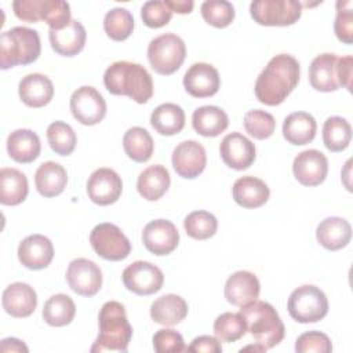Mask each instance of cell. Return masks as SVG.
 <instances>
[{"instance_id": "1", "label": "cell", "mask_w": 353, "mask_h": 353, "mask_svg": "<svg viewBox=\"0 0 353 353\" xmlns=\"http://www.w3.org/2000/svg\"><path fill=\"white\" fill-rule=\"evenodd\" d=\"M299 62L288 54L273 57L255 81V97L259 102L276 106L283 103L299 81Z\"/></svg>"}, {"instance_id": "2", "label": "cell", "mask_w": 353, "mask_h": 353, "mask_svg": "<svg viewBox=\"0 0 353 353\" xmlns=\"http://www.w3.org/2000/svg\"><path fill=\"white\" fill-rule=\"evenodd\" d=\"M103 84L110 94L127 95L137 103H146L153 95L152 76L135 62H113L105 70Z\"/></svg>"}, {"instance_id": "3", "label": "cell", "mask_w": 353, "mask_h": 353, "mask_svg": "<svg viewBox=\"0 0 353 353\" xmlns=\"http://www.w3.org/2000/svg\"><path fill=\"white\" fill-rule=\"evenodd\" d=\"M99 334L91 352H127L132 327L127 320L124 306L117 301L105 302L99 310Z\"/></svg>"}, {"instance_id": "4", "label": "cell", "mask_w": 353, "mask_h": 353, "mask_svg": "<svg viewBox=\"0 0 353 353\" xmlns=\"http://www.w3.org/2000/svg\"><path fill=\"white\" fill-rule=\"evenodd\" d=\"M239 313L243 316L247 331L254 336L256 343L270 349L283 341L285 328L279 313L270 303L252 301L241 306Z\"/></svg>"}, {"instance_id": "5", "label": "cell", "mask_w": 353, "mask_h": 353, "mask_svg": "<svg viewBox=\"0 0 353 353\" xmlns=\"http://www.w3.org/2000/svg\"><path fill=\"white\" fill-rule=\"evenodd\" d=\"M40 51L39 33L26 26H15L0 36V68L6 70L17 65H29L39 58Z\"/></svg>"}, {"instance_id": "6", "label": "cell", "mask_w": 353, "mask_h": 353, "mask_svg": "<svg viewBox=\"0 0 353 353\" xmlns=\"http://www.w3.org/2000/svg\"><path fill=\"white\" fill-rule=\"evenodd\" d=\"M12 10L25 22L46 21L52 30L65 28L70 21V6L63 0H15Z\"/></svg>"}, {"instance_id": "7", "label": "cell", "mask_w": 353, "mask_h": 353, "mask_svg": "<svg viewBox=\"0 0 353 353\" xmlns=\"http://www.w3.org/2000/svg\"><path fill=\"white\" fill-rule=\"evenodd\" d=\"M186 58V46L175 33L154 37L148 46V59L152 69L163 76L175 73Z\"/></svg>"}, {"instance_id": "8", "label": "cell", "mask_w": 353, "mask_h": 353, "mask_svg": "<svg viewBox=\"0 0 353 353\" xmlns=\"http://www.w3.org/2000/svg\"><path fill=\"white\" fill-rule=\"evenodd\" d=\"M287 309L298 323H316L327 316L328 301L319 287L305 284L291 292Z\"/></svg>"}, {"instance_id": "9", "label": "cell", "mask_w": 353, "mask_h": 353, "mask_svg": "<svg viewBox=\"0 0 353 353\" xmlns=\"http://www.w3.org/2000/svg\"><path fill=\"white\" fill-rule=\"evenodd\" d=\"M254 21L265 26L294 25L302 15V4L296 0H256L250 4Z\"/></svg>"}, {"instance_id": "10", "label": "cell", "mask_w": 353, "mask_h": 353, "mask_svg": "<svg viewBox=\"0 0 353 353\" xmlns=\"http://www.w3.org/2000/svg\"><path fill=\"white\" fill-rule=\"evenodd\" d=\"M90 243L94 251L106 261L125 259L131 252V243L127 236L113 223L97 225L90 233Z\"/></svg>"}, {"instance_id": "11", "label": "cell", "mask_w": 353, "mask_h": 353, "mask_svg": "<svg viewBox=\"0 0 353 353\" xmlns=\"http://www.w3.org/2000/svg\"><path fill=\"white\" fill-rule=\"evenodd\" d=\"M125 288L137 295H150L161 290L164 283L163 272L146 261H135L121 274Z\"/></svg>"}, {"instance_id": "12", "label": "cell", "mask_w": 353, "mask_h": 353, "mask_svg": "<svg viewBox=\"0 0 353 353\" xmlns=\"http://www.w3.org/2000/svg\"><path fill=\"white\" fill-rule=\"evenodd\" d=\"M70 110L79 123L95 125L101 123L106 114V102L97 88L83 85L73 91L70 97Z\"/></svg>"}, {"instance_id": "13", "label": "cell", "mask_w": 353, "mask_h": 353, "mask_svg": "<svg viewBox=\"0 0 353 353\" xmlns=\"http://www.w3.org/2000/svg\"><path fill=\"white\" fill-rule=\"evenodd\" d=\"M66 281L76 294L90 298L102 287V272L95 262L87 258H77L68 266Z\"/></svg>"}, {"instance_id": "14", "label": "cell", "mask_w": 353, "mask_h": 353, "mask_svg": "<svg viewBox=\"0 0 353 353\" xmlns=\"http://www.w3.org/2000/svg\"><path fill=\"white\" fill-rule=\"evenodd\" d=\"M123 190L120 175L108 167L95 170L87 181V194L98 205H109L119 200Z\"/></svg>"}, {"instance_id": "15", "label": "cell", "mask_w": 353, "mask_h": 353, "mask_svg": "<svg viewBox=\"0 0 353 353\" xmlns=\"http://www.w3.org/2000/svg\"><path fill=\"white\" fill-rule=\"evenodd\" d=\"M171 161L175 172L179 176L193 179L205 168V149L197 141H183L175 146Z\"/></svg>"}, {"instance_id": "16", "label": "cell", "mask_w": 353, "mask_h": 353, "mask_svg": "<svg viewBox=\"0 0 353 353\" xmlns=\"http://www.w3.org/2000/svg\"><path fill=\"white\" fill-rule=\"evenodd\" d=\"M292 172L301 185L317 186L327 178L328 160L317 149L303 150L294 159Z\"/></svg>"}, {"instance_id": "17", "label": "cell", "mask_w": 353, "mask_h": 353, "mask_svg": "<svg viewBox=\"0 0 353 353\" xmlns=\"http://www.w3.org/2000/svg\"><path fill=\"white\" fill-rule=\"evenodd\" d=\"M142 241L146 250L152 254L168 255L176 248L179 233L171 221L154 219L143 228Z\"/></svg>"}, {"instance_id": "18", "label": "cell", "mask_w": 353, "mask_h": 353, "mask_svg": "<svg viewBox=\"0 0 353 353\" xmlns=\"http://www.w3.org/2000/svg\"><path fill=\"white\" fill-rule=\"evenodd\" d=\"M219 153L223 163L237 171L248 168L256 157L255 145L240 132L228 134L219 145Z\"/></svg>"}, {"instance_id": "19", "label": "cell", "mask_w": 353, "mask_h": 353, "mask_svg": "<svg viewBox=\"0 0 353 353\" xmlns=\"http://www.w3.org/2000/svg\"><path fill=\"white\" fill-rule=\"evenodd\" d=\"M221 79L218 70L205 62L193 63L183 76V87L194 98H207L218 92Z\"/></svg>"}, {"instance_id": "20", "label": "cell", "mask_w": 353, "mask_h": 353, "mask_svg": "<svg viewBox=\"0 0 353 353\" xmlns=\"http://www.w3.org/2000/svg\"><path fill=\"white\" fill-rule=\"evenodd\" d=\"M54 258V245L43 234H30L25 237L18 247L19 262L32 270H40L50 265Z\"/></svg>"}, {"instance_id": "21", "label": "cell", "mask_w": 353, "mask_h": 353, "mask_svg": "<svg viewBox=\"0 0 353 353\" xmlns=\"http://www.w3.org/2000/svg\"><path fill=\"white\" fill-rule=\"evenodd\" d=\"M3 309L12 317L22 319L30 316L37 306L36 291L26 283L17 281L3 291Z\"/></svg>"}, {"instance_id": "22", "label": "cell", "mask_w": 353, "mask_h": 353, "mask_svg": "<svg viewBox=\"0 0 353 353\" xmlns=\"http://www.w3.org/2000/svg\"><path fill=\"white\" fill-rule=\"evenodd\" d=\"M261 285L258 277L248 270L234 272L225 284V298L234 306H244L259 296Z\"/></svg>"}, {"instance_id": "23", "label": "cell", "mask_w": 353, "mask_h": 353, "mask_svg": "<svg viewBox=\"0 0 353 353\" xmlns=\"http://www.w3.org/2000/svg\"><path fill=\"white\" fill-rule=\"evenodd\" d=\"M50 44L52 50L63 57L77 55L85 46L87 33L81 22L72 19L65 28L48 32Z\"/></svg>"}, {"instance_id": "24", "label": "cell", "mask_w": 353, "mask_h": 353, "mask_svg": "<svg viewBox=\"0 0 353 353\" xmlns=\"http://www.w3.org/2000/svg\"><path fill=\"white\" fill-rule=\"evenodd\" d=\"M18 92L26 106L41 108L52 99L54 84L46 74L30 73L19 81Z\"/></svg>"}, {"instance_id": "25", "label": "cell", "mask_w": 353, "mask_h": 353, "mask_svg": "<svg viewBox=\"0 0 353 353\" xmlns=\"http://www.w3.org/2000/svg\"><path fill=\"white\" fill-rule=\"evenodd\" d=\"M336 61L335 54L324 52L317 55L309 66L310 85L321 92H331L339 88L336 77Z\"/></svg>"}, {"instance_id": "26", "label": "cell", "mask_w": 353, "mask_h": 353, "mask_svg": "<svg viewBox=\"0 0 353 353\" xmlns=\"http://www.w3.org/2000/svg\"><path fill=\"white\" fill-rule=\"evenodd\" d=\"M316 239L325 250H341L346 247L352 239V226L345 218L328 216L319 223Z\"/></svg>"}, {"instance_id": "27", "label": "cell", "mask_w": 353, "mask_h": 353, "mask_svg": "<svg viewBox=\"0 0 353 353\" xmlns=\"http://www.w3.org/2000/svg\"><path fill=\"white\" fill-rule=\"evenodd\" d=\"M232 194L239 205L244 208H258L269 200L270 190L262 179L245 175L233 183Z\"/></svg>"}, {"instance_id": "28", "label": "cell", "mask_w": 353, "mask_h": 353, "mask_svg": "<svg viewBox=\"0 0 353 353\" xmlns=\"http://www.w3.org/2000/svg\"><path fill=\"white\" fill-rule=\"evenodd\" d=\"M40 150V138L32 130H15L7 138V152L10 157L17 163H32L39 157Z\"/></svg>"}, {"instance_id": "29", "label": "cell", "mask_w": 353, "mask_h": 353, "mask_svg": "<svg viewBox=\"0 0 353 353\" xmlns=\"http://www.w3.org/2000/svg\"><path fill=\"white\" fill-rule=\"evenodd\" d=\"M171 178L168 170L161 164L149 165L145 168L137 181L138 193L149 201L159 200L170 188Z\"/></svg>"}, {"instance_id": "30", "label": "cell", "mask_w": 353, "mask_h": 353, "mask_svg": "<svg viewBox=\"0 0 353 353\" xmlns=\"http://www.w3.org/2000/svg\"><path fill=\"white\" fill-rule=\"evenodd\" d=\"M317 123L306 112H294L284 119L283 135L291 145L302 146L312 142L316 137Z\"/></svg>"}, {"instance_id": "31", "label": "cell", "mask_w": 353, "mask_h": 353, "mask_svg": "<svg viewBox=\"0 0 353 353\" xmlns=\"http://www.w3.org/2000/svg\"><path fill=\"white\" fill-rule=\"evenodd\" d=\"M34 183L41 196L55 197L66 188L68 172L61 164L55 161H46L36 170Z\"/></svg>"}, {"instance_id": "32", "label": "cell", "mask_w": 353, "mask_h": 353, "mask_svg": "<svg viewBox=\"0 0 353 353\" xmlns=\"http://www.w3.org/2000/svg\"><path fill=\"white\" fill-rule=\"evenodd\" d=\"M188 316V303L176 294H165L150 306V317L157 324L175 325Z\"/></svg>"}, {"instance_id": "33", "label": "cell", "mask_w": 353, "mask_h": 353, "mask_svg": "<svg viewBox=\"0 0 353 353\" xmlns=\"http://www.w3.org/2000/svg\"><path fill=\"white\" fill-rule=\"evenodd\" d=\"M192 125L201 137H218L229 125V117L218 106H200L192 114Z\"/></svg>"}, {"instance_id": "34", "label": "cell", "mask_w": 353, "mask_h": 353, "mask_svg": "<svg viewBox=\"0 0 353 353\" xmlns=\"http://www.w3.org/2000/svg\"><path fill=\"white\" fill-rule=\"evenodd\" d=\"M29 192L28 178L17 168L0 170V203L4 205H18L25 201Z\"/></svg>"}, {"instance_id": "35", "label": "cell", "mask_w": 353, "mask_h": 353, "mask_svg": "<svg viewBox=\"0 0 353 353\" xmlns=\"http://www.w3.org/2000/svg\"><path fill=\"white\" fill-rule=\"evenodd\" d=\"M150 124L160 135H175L185 127V112L176 103H161L152 112Z\"/></svg>"}, {"instance_id": "36", "label": "cell", "mask_w": 353, "mask_h": 353, "mask_svg": "<svg viewBox=\"0 0 353 353\" xmlns=\"http://www.w3.org/2000/svg\"><path fill=\"white\" fill-rule=\"evenodd\" d=\"M123 148L131 160L137 163H145L153 154L154 142L152 135L145 128L132 127L127 130L123 137Z\"/></svg>"}, {"instance_id": "37", "label": "cell", "mask_w": 353, "mask_h": 353, "mask_svg": "<svg viewBox=\"0 0 353 353\" xmlns=\"http://www.w3.org/2000/svg\"><path fill=\"white\" fill-rule=\"evenodd\" d=\"M76 314V305L66 294H55L48 298L43 307V319L51 327H63L72 323Z\"/></svg>"}, {"instance_id": "38", "label": "cell", "mask_w": 353, "mask_h": 353, "mask_svg": "<svg viewBox=\"0 0 353 353\" xmlns=\"http://www.w3.org/2000/svg\"><path fill=\"white\" fill-rule=\"evenodd\" d=\"M352 139V127L349 121L339 116L328 117L323 125V142L331 152L345 150Z\"/></svg>"}, {"instance_id": "39", "label": "cell", "mask_w": 353, "mask_h": 353, "mask_svg": "<svg viewBox=\"0 0 353 353\" xmlns=\"http://www.w3.org/2000/svg\"><path fill=\"white\" fill-rule=\"evenodd\" d=\"M103 29L112 40L123 41L134 30V17L127 8H112L103 18Z\"/></svg>"}, {"instance_id": "40", "label": "cell", "mask_w": 353, "mask_h": 353, "mask_svg": "<svg viewBox=\"0 0 353 353\" xmlns=\"http://www.w3.org/2000/svg\"><path fill=\"white\" fill-rule=\"evenodd\" d=\"M47 141L50 148L59 156H69L77 143L73 128L65 121H54L47 128Z\"/></svg>"}, {"instance_id": "41", "label": "cell", "mask_w": 353, "mask_h": 353, "mask_svg": "<svg viewBox=\"0 0 353 353\" xmlns=\"http://www.w3.org/2000/svg\"><path fill=\"white\" fill-rule=\"evenodd\" d=\"M247 332V324L240 313H222L214 321V334L221 342H236Z\"/></svg>"}, {"instance_id": "42", "label": "cell", "mask_w": 353, "mask_h": 353, "mask_svg": "<svg viewBox=\"0 0 353 353\" xmlns=\"http://www.w3.org/2000/svg\"><path fill=\"white\" fill-rule=\"evenodd\" d=\"M183 228L189 237L196 240H207L212 237L218 229L216 218L204 210L190 212L185 221Z\"/></svg>"}, {"instance_id": "43", "label": "cell", "mask_w": 353, "mask_h": 353, "mask_svg": "<svg viewBox=\"0 0 353 353\" xmlns=\"http://www.w3.org/2000/svg\"><path fill=\"white\" fill-rule=\"evenodd\" d=\"M200 10L204 21L214 28H226L234 19V7L226 0H205Z\"/></svg>"}, {"instance_id": "44", "label": "cell", "mask_w": 353, "mask_h": 353, "mask_svg": "<svg viewBox=\"0 0 353 353\" xmlns=\"http://www.w3.org/2000/svg\"><path fill=\"white\" fill-rule=\"evenodd\" d=\"M245 131L255 139H266L273 135L276 130L274 117L261 109H254L245 113L243 120Z\"/></svg>"}, {"instance_id": "45", "label": "cell", "mask_w": 353, "mask_h": 353, "mask_svg": "<svg viewBox=\"0 0 353 353\" xmlns=\"http://www.w3.org/2000/svg\"><path fill=\"white\" fill-rule=\"evenodd\" d=\"M350 0L336 1V17L334 22V30L336 37L345 43H353V10Z\"/></svg>"}, {"instance_id": "46", "label": "cell", "mask_w": 353, "mask_h": 353, "mask_svg": "<svg viewBox=\"0 0 353 353\" xmlns=\"http://www.w3.org/2000/svg\"><path fill=\"white\" fill-rule=\"evenodd\" d=\"M172 11L164 3V0H150L143 3L141 8V18L149 28H161L170 22Z\"/></svg>"}, {"instance_id": "47", "label": "cell", "mask_w": 353, "mask_h": 353, "mask_svg": "<svg viewBox=\"0 0 353 353\" xmlns=\"http://www.w3.org/2000/svg\"><path fill=\"white\" fill-rule=\"evenodd\" d=\"M295 350L298 353H330L332 350V343L324 332L309 331L298 336Z\"/></svg>"}, {"instance_id": "48", "label": "cell", "mask_w": 353, "mask_h": 353, "mask_svg": "<svg viewBox=\"0 0 353 353\" xmlns=\"http://www.w3.org/2000/svg\"><path fill=\"white\" fill-rule=\"evenodd\" d=\"M153 347L159 353L188 352L182 335L171 328H161L153 335Z\"/></svg>"}, {"instance_id": "49", "label": "cell", "mask_w": 353, "mask_h": 353, "mask_svg": "<svg viewBox=\"0 0 353 353\" xmlns=\"http://www.w3.org/2000/svg\"><path fill=\"white\" fill-rule=\"evenodd\" d=\"M188 352H196V353H221L222 346L221 341L218 338H214L211 335H200L194 338L188 347Z\"/></svg>"}, {"instance_id": "50", "label": "cell", "mask_w": 353, "mask_h": 353, "mask_svg": "<svg viewBox=\"0 0 353 353\" xmlns=\"http://www.w3.org/2000/svg\"><path fill=\"white\" fill-rule=\"evenodd\" d=\"M352 68H353V58L352 55H346L338 58L336 61V77L339 85L352 91Z\"/></svg>"}, {"instance_id": "51", "label": "cell", "mask_w": 353, "mask_h": 353, "mask_svg": "<svg viewBox=\"0 0 353 353\" xmlns=\"http://www.w3.org/2000/svg\"><path fill=\"white\" fill-rule=\"evenodd\" d=\"M164 3L168 6V8L172 12H178V14H189L192 12L194 6L192 0H164Z\"/></svg>"}, {"instance_id": "52", "label": "cell", "mask_w": 353, "mask_h": 353, "mask_svg": "<svg viewBox=\"0 0 353 353\" xmlns=\"http://www.w3.org/2000/svg\"><path fill=\"white\" fill-rule=\"evenodd\" d=\"M0 350L1 352H25L26 353L29 349L22 341H19L17 338H6L0 343Z\"/></svg>"}, {"instance_id": "53", "label": "cell", "mask_w": 353, "mask_h": 353, "mask_svg": "<svg viewBox=\"0 0 353 353\" xmlns=\"http://www.w3.org/2000/svg\"><path fill=\"white\" fill-rule=\"evenodd\" d=\"M245 350H256V352H265V350H266V347H263L262 345L256 343V345H248V346H245V347L240 349V352H245Z\"/></svg>"}]
</instances>
